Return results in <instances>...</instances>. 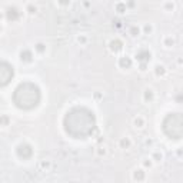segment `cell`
Returning <instances> with one entry per match:
<instances>
[{"instance_id": "6da1fadb", "label": "cell", "mask_w": 183, "mask_h": 183, "mask_svg": "<svg viewBox=\"0 0 183 183\" xmlns=\"http://www.w3.org/2000/svg\"><path fill=\"white\" fill-rule=\"evenodd\" d=\"M65 132L73 139H86L96 130L95 113L84 106H74L63 119Z\"/></svg>"}, {"instance_id": "7a4b0ae2", "label": "cell", "mask_w": 183, "mask_h": 183, "mask_svg": "<svg viewBox=\"0 0 183 183\" xmlns=\"http://www.w3.org/2000/svg\"><path fill=\"white\" fill-rule=\"evenodd\" d=\"M13 103L22 110H32L39 106L41 100L40 87L33 82L20 83L13 92Z\"/></svg>"}, {"instance_id": "3957f363", "label": "cell", "mask_w": 183, "mask_h": 183, "mask_svg": "<svg viewBox=\"0 0 183 183\" xmlns=\"http://www.w3.org/2000/svg\"><path fill=\"white\" fill-rule=\"evenodd\" d=\"M162 130L169 139L179 140L183 136V116L182 113H169L162 122Z\"/></svg>"}, {"instance_id": "277c9868", "label": "cell", "mask_w": 183, "mask_h": 183, "mask_svg": "<svg viewBox=\"0 0 183 183\" xmlns=\"http://www.w3.org/2000/svg\"><path fill=\"white\" fill-rule=\"evenodd\" d=\"M14 76V67L6 62V60H0V87L7 86L12 79Z\"/></svg>"}, {"instance_id": "5b68a950", "label": "cell", "mask_w": 183, "mask_h": 183, "mask_svg": "<svg viewBox=\"0 0 183 183\" xmlns=\"http://www.w3.org/2000/svg\"><path fill=\"white\" fill-rule=\"evenodd\" d=\"M16 153L20 159L26 160V159H30L33 156V147L30 146L29 143H20L19 146L16 147Z\"/></svg>"}, {"instance_id": "8992f818", "label": "cell", "mask_w": 183, "mask_h": 183, "mask_svg": "<svg viewBox=\"0 0 183 183\" xmlns=\"http://www.w3.org/2000/svg\"><path fill=\"white\" fill-rule=\"evenodd\" d=\"M136 59H137V62H140V65H146L152 59V53L147 49H140L136 52Z\"/></svg>"}, {"instance_id": "52a82bcc", "label": "cell", "mask_w": 183, "mask_h": 183, "mask_svg": "<svg viewBox=\"0 0 183 183\" xmlns=\"http://www.w3.org/2000/svg\"><path fill=\"white\" fill-rule=\"evenodd\" d=\"M20 10L17 9V7H14V6H9L7 9H6V19L9 20V22H16L19 17H20Z\"/></svg>"}, {"instance_id": "ba28073f", "label": "cell", "mask_w": 183, "mask_h": 183, "mask_svg": "<svg viewBox=\"0 0 183 183\" xmlns=\"http://www.w3.org/2000/svg\"><path fill=\"white\" fill-rule=\"evenodd\" d=\"M109 49H110V52H113V53L120 52L123 49V41L119 40V39H112L109 41Z\"/></svg>"}, {"instance_id": "9c48e42d", "label": "cell", "mask_w": 183, "mask_h": 183, "mask_svg": "<svg viewBox=\"0 0 183 183\" xmlns=\"http://www.w3.org/2000/svg\"><path fill=\"white\" fill-rule=\"evenodd\" d=\"M20 60L22 62H24V63H29V62H32V59H33V53H32V50H29V49H23L22 52H20Z\"/></svg>"}, {"instance_id": "30bf717a", "label": "cell", "mask_w": 183, "mask_h": 183, "mask_svg": "<svg viewBox=\"0 0 183 183\" xmlns=\"http://www.w3.org/2000/svg\"><path fill=\"white\" fill-rule=\"evenodd\" d=\"M119 66H120L122 69H129V67L132 66V59H130L129 56L120 57V59H119Z\"/></svg>"}, {"instance_id": "8fae6325", "label": "cell", "mask_w": 183, "mask_h": 183, "mask_svg": "<svg viewBox=\"0 0 183 183\" xmlns=\"http://www.w3.org/2000/svg\"><path fill=\"white\" fill-rule=\"evenodd\" d=\"M133 179H135L136 182H143V180H145V172H143L142 169H136V170L133 172Z\"/></svg>"}, {"instance_id": "7c38bea8", "label": "cell", "mask_w": 183, "mask_h": 183, "mask_svg": "<svg viewBox=\"0 0 183 183\" xmlns=\"http://www.w3.org/2000/svg\"><path fill=\"white\" fill-rule=\"evenodd\" d=\"M143 99H145V102H149V103L154 99V95H153V90H152V89H146V90H145Z\"/></svg>"}, {"instance_id": "4fadbf2b", "label": "cell", "mask_w": 183, "mask_h": 183, "mask_svg": "<svg viewBox=\"0 0 183 183\" xmlns=\"http://www.w3.org/2000/svg\"><path fill=\"white\" fill-rule=\"evenodd\" d=\"M154 73H156V76H163V74L166 73V70H165V66H162V65H157V66H154Z\"/></svg>"}, {"instance_id": "5bb4252c", "label": "cell", "mask_w": 183, "mask_h": 183, "mask_svg": "<svg viewBox=\"0 0 183 183\" xmlns=\"http://www.w3.org/2000/svg\"><path fill=\"white\" fill-rule=\"evenodd\" d=\"M9 122H10V119L7 114H0V126H7Z\"/></svg>"}, {"instance_id": "9a60e30c", "label": "cell", "mask_w": 183, "mask_h": 183, "mask_svg": "<svg viewBox=\"0 0 183 183\" xmlns=\"http://www.w3.org/2000/svg\"><path fill=\"white\" fill-rule=\"evenodd\" d=\"M129 146H130V139H129V137H123V139L120 140V147H122V149H127Z\"/></svg>"}, {"instance_id": "2e32d148", "label": "cell", "mask_w": 183, "mask_h": 183, "mask_svg": "<svg viewBox=\"0 0 183 183\" xmlns=\"http://www.w3.org/2000/svg\"><path fill=\"white\" fill-rule=\"evenodd\" d=\"M114 7H116V10H117L119 13H123V12H126V3H117Z\"/></svg>"}, {"instance_id": "e0dca14e", "label": "cell", "mask_w": 183, "mask_h": 183, "mask_svg": "<svg viewBox=\"0 0 183 183\" xmlns=\"http://www.w3.org/2000/svg\"><path fill=\"white\" fill-rule=\"evenodd\" d=\"M175 44V39L172 36H167L165 39V46H167V47H170V46H173Z\"/></svg>"}, {"instance_id": "ac0fdd59", "label": "cell", "mask_w": 183, "mask_h": 183, "mask_svg": "<svg viewBox=\"0 0 183 183\" xmlns=\"http://www.w3.org/2000/svg\"><path fill=\"white\" fill-rule=\"evenodd\" d=\"M139 33H140V29L137 26H132L130 27V35L132 36H139Z\"/></svg>"}, {"instance_id": "d6986e66", "label": "cell", "mask_w": 183, "mask_h": 183, "mask_svg": "<svg viewBox=\"0 0 183 183\" xmlns=\"http://www.w3.org/2000/svg\"><path fill=\"white\" fill-rule=\"evenodd\" d=\"M143 124H145V120L142 117H136L135 119V126L136 127H143Z\"/></svg>"}, {"instance_id": "ffe728a7", "label": "cell", "mask_w": 183, "mask_h": 183, "mask_svg": "<svg viewBox=\"0 0 183 183\" xmlns=\"http://www.w3.org/2000/svg\"><path fill=\"white\" fill-rule=\"evenodd\" d=\"M36 50L39 52V53L46 52V44H44V43H37V44H36Z\"/></svg>"}, {"instance_id": "44dd1931", "label": "cell", "mask_w": 183, "mask_h": 183, "mask_svg": "<svg viewBox=\"0 0 183 183\" xmlns=\"http://www.w3.org/2000/svg\"><path fill=\"white\" fill-rule=\"evenodd\" d=\"M153 159L157 160V162H160V160L163 159V154H162L160 152H154V153H153Z\"/></svg>"}, {"instance_id": "7402d4cb", "label": "cell", "mask_w": 183, "mask_h": 183, "mask_svg": "<svg viewBox=\"0 0 183 183\" xmlns=\"http://www.w3.org/2000/svg\"><path fill=\"white\" fill-rule=\"evenodd\" d=\"M27 12L33 14V13H36L37 12V7L35 6V4H29V6H27Z\"/></svg>"}, {"instance_id": "603a6c76", "label": "cell", "mask_w": 183, "mask_h": 183, "mask_svg": "<svg viewBox=\"0 0 183 183\" xmlns=\"http://www.w3.org/2000/svg\"><path fill=\"white\" fill-rule=\"evenodd\" d=\"M113 24H114L116 27H122V22H120L119 19H116V20H113Z\"/></svg>"}, {"instance_id": "cb8c5ba5", "label": "cell", "mask_w": 183, "mask_h": 183, "mask_svg": "<svg viewBox=\"0 0 183 183\" xmlns=\"http://www.w3.org/2000/svg\"><path fill=\"white\" fill-rule=\"evenodd\" d=\"M40 166H41L43 169H49V167H50V163H49V162H41Z\"/></svg>"}, {"instance_id": "d4e9b609", "label": "cell", "mask_w": 183, "mask_h": 183, "mask_svg": "<svg viewBox=\"0 0 183 183\" xmlns=\"http://www.w3.org/2000/svg\"><path fill=\"white\" fill-rule=\"evenodd\" d=\"M150 32H152V26H149V24H146V26H145V33H147V35H149Z\"/></svg>"}, {"instance_id": "484cf974", "label": "cell", "mask_w": 183, "mask_h": 183, "mask_svg": "<svg viewBox=\"0 0 183 183\" xmlns=\"http://www.w3.org/2000/svg\"><path fill=\"white\" fill-rule=\"evenodd\" d=\"M77 41H79V43H84V41H86V37H84V36H79V37H77Z\"/></svg>"}, {"instance_id": "4316f807", "label": "cell", "mask_w": 183, "mask_h": 183, "mask_svg": "<svg viewBox=\"0 0 183 183\" xmlns=\"http://www.w3.org/2000/svg\"><path fill=\"white\" fill-rule=\"evenodd\" d=\"M105 153H106V150H105V147H100V149H99V154L102 156V154H105Z\"/></svg>"}, {"instance_id": "83f0119b", "label": "cell", "mask_w": 183, "mask_h": 183, "mask_svg": "<svg viewBox=\"0 0 183 183\" xmlns=\"http://www.w3.org/2000/svg\"><path fill=\"white\" fill-rule=\"evenodd\" d=\"M143 165H145V166H146V167H150V165H152V163H150V160H149V162H147V159H146V160H145V162H143Z\"/></svg>"}, {"instance_id": "f1b7e54d", "label": "cell", "mask_w": 183, "mask_h": 183, "mask_svg": "<svg viewBox=\"0 0 183 183\" xmlns=\"http://www.w3.org/2000/svg\"><path fill=\"white\" fill-rule=\"evenodd\" d=\"M140 70H146V65H140Z\"/></svg>"}, {"instance_id": "f546056e", "label": "cell", "mask_w": 183, "mask_h": 183, "mask_svg": "<svg viewBox=\"0 0 183 183\" xmlns=\"http://www.w3.org/2000/svg\"><path fill=\"white\" fill-rule=\"evenodd\" d=\"M0 30H1V26H0Z\"/></svg>"}]
</instances>
